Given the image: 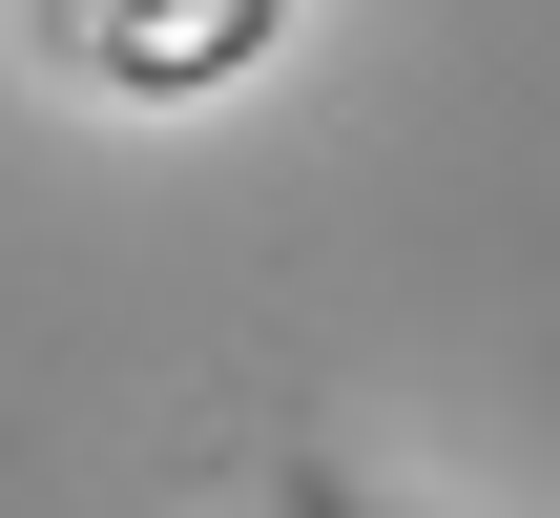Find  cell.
I'll return each mask as SVG.
<instances>
[{
  "mask_svg": "<svg viewBox=\"0 0 560 518\" xmlns=\"http://www.w3.org/2000/svg\"><path fill=\"white\" fill-rule=\"evenodd\" d=\"M83 62H125V83H229V62H270V21L229 0V21H83Z\"/></svg>",
  "mask_w": 560,
  "mask_h": 518,
  "instance_id": "obj_1",
  "label": "cell"
}]
</instances>
